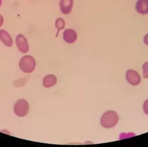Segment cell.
Returning a JSON list of instances; mask_svg holds the SVG:
<instances>
[{
	"mask_svg": "<svg viewBox=\"0 0 148 147\" xmlns=\"http://www.w3.org/2000/svg\"><path fill=\"white\" fill-rule=\"evenodd\" d=\"M119 116L114 111H108L103 114L101 119V125L103 127L110 128L114 127L118 123Z\"/></svg>",
	"mask_w": 148,
	"mask_h": 147,
	"instance_id": "cell-1",
	"label": "cell"
},
{
	"mask_svg": "<svg viewBox=\"0 0 148 147\" xmlns=\"http://www.w3.org/2000/svg\"><path fill=\"white\" fill-rule=\"evenodd\" d=\"M36 66L34 58L30 55L23 56L20 60L19 67L21 70L25 73H31L34 71Z\"/></svg>",
	"mask_w": 148,
	"mask_h": 147,
	"instance_id": "cell-2",
	"label": "cell"
},
{
	"mask_svg": "<svg viewBox=\"0 0 148 147\" xmlns=\"http://www.w3.org/2000/svg\"><path fill=\"white\" fill-rule=\"evenodd\" d=\"M14 111L16 115L20 117L25 116L29 111V103L25 100H20L15 104Z\"/></svg>",
	"mask_w": 148,
	"mask_h": 147,
	"instance_id": "cell-3",
	"label": "cell"
},
{
	"mask_svg": "<svg viewBox=\"0 0 148 147\" xmlns=\"http://www.w3.org/2000/svg\"><path fill=\"white\" fill-rule=\"evenodd\" d=\"M16 44L17 48L21 53L25 54L29 50V45L27 40L22 34H19L16 37Z\"/></svg>",
	"mask_w": 148,
	"mask_h": 147,
	"instance_id": "cell-4",
	"label": "cell"
},
{
	"mask_svg": "<svg viewBox=\"0 0 148 147\" xmlns=\"http://www.w3.org/2000/svg\"><path fill=\"white\" fill-rule=\"evenodd\" d=\"M126 79L128 82L134 86L139 85L141 82V77L135 70L130 69L126 73Z\"/></svg>",
	"mask_w": 148,
	"mask_h": 147,
	"instance_id": "cell-5",
	"label": "cell"
},
{
	"mask_svg": "<svg viewBox=\"0 0 148 147\" xmlns=\"http://www.w3.org/2000/svg\"><path fill=\"white\" fill-rule=\"evenodd\" d=\"M73 0H61L60 3V10L62 14L69 15L72 12Z\"/></svg>",
	"mask_w": 148,
	"mask_h": 147,
	"instance_id": "cell-6",
	"label": "cell"
},
{
	"mask_svg": "<svg viewBox=\"0 0 148 147\" xmlns=\"http://www.w3.org/2000/svg\"><path fill=\"white\" fill-rule=\"evenodd\" d=\"M77 34L73 29L65 30L63 33V40L68 43H73L77 39Z\"/></svg>",
	"mask_w": 148,
	"mask_h": 147,
	"instance_id": "cell-7",
	"label": "cell"
},
{
	"mask_svg": "<svg viewBox=\"0 0 148 147\" xmlns=\"http://www.w3.org/2000/svg\"><path fill=\"white\" fill-rule=\"evenodd\" d=\"M0 41L7 47L13 45V41L10 35L4 30H0Z\"/></svg>",
	"mask_w": 148,
	"mask_h": 147,
	"instance_id": "cell-8",
	"label": "cell"
},
{
	"mask_svg": "<svg viewBox=\"0 0 148 147\" xmlns=\"http://www.w3.org/2000/svg\"><path fill=\"white\" fill-rule=\"evenodd\" d=\"M138 13L142 14H148V0H138L136 5Z\"/></svg>",
	"mask_w": 148,
	"mask_h": 147,
	"instance_id": "cell-9",
	"label": "cell"
},
{
	"mask_svg": "<svg viewBox=\"0 0 148 147\" xmlns=\"http://www.w3.org/2000/svg\"><path fill=\"white\" fill-rule=\"evenodd\" d=\"M57 82V78L55 76L52 74L48 75L43 78L42 84L45 87L49 88L55 86Z\"/></svg>",
	"mask_w": 148,
	"mask_h": 147,
	"instance_id": "cell-10",
	"label": "cell"
},
{
	"mask_svg": "<svg viewBox=\"0 0 148 147\" xmlns=\"http://www.w3.org/2000/svg\"><path fill=\"white\" fill-rule=\"evenodd\" d=\"M66 25V23L63 18L59 17L56 19L55 21V27L57 30V36H58L59 32L64 29Z\"/></svg>",
	"mask_w": 148,
	"mask_h": 147,
	"instance_id": "cell-11",
	"label": "cell"
},
{
	"mask_svg": "<svg viewBox=\"0 0 148 147\" xmlns=\"http://www.w3.org/2000/svg\"><path fill=\"white\" fill-rule=\"evenodd\" d=\"M143 76L144 78H148V62L144 63L142 67Z\"/></svg>",
	"mask_w": 148,
	"mask_h": 147,
	"instance_id": "cell-12",
	"label": "cell"
},
{
	"mask_svg": "<svg viewBox=\"0 0 148 147\" xmlns=\"http://www.w3.org/2000/svg\"><path fill=\"white\" fill-rule=\"evenodd\" d=\"M143 109L144 113L147 115H148V99L144 102Z\"/></svg>",
	"mask_w": 148,
	"mask_h": 147,
	"instance_id": "cell-13",
	"label": "cell"
},
{
	"mask_svg": "<svg viewBox=\"0 0 148 147\" xmlns=\"http://www.w3.org/2000/svg\"><path fill=\"white\" fill-rule=\"evenodd\" d=\"M143 41H144L145 44L148 46V34H147L144 36V38H143Z\"/></svg>",
	"mask_w": 148,
	"mask_h": 147,
	"instance_id": "cell-14",
	"label": "cell"
},
{
	"mask_svg": "<svg viewBox=\"0 0 148 147\" xmlns=\"http://www.w3.org/2000/svg\"><path fill=\"white\" fill-rule=\"evenodd\" d=\"M3 21H4V20H3V17L0 14V27H1V26H2L3 24Z\"/></svg>",
	"mask_w": 148,
	"mask_h": 147,
	"instance_id": "cell-15",
	"label": "cell"
},
{
	"mask_svg": "<svg viewBox=\"0 0 148 147\" xmlns=\"http://www.w3.org/2000/svg\"><path fill=\"white\" fill-rule=\"evenodd\" d=\"M2 0H0V7H1V4Z\"/></svg>",
	"mask_w": 148,
	"mask_h": 147,
	"instance_id": "cell-16",
	"label": "cell"
}]
</instances>
